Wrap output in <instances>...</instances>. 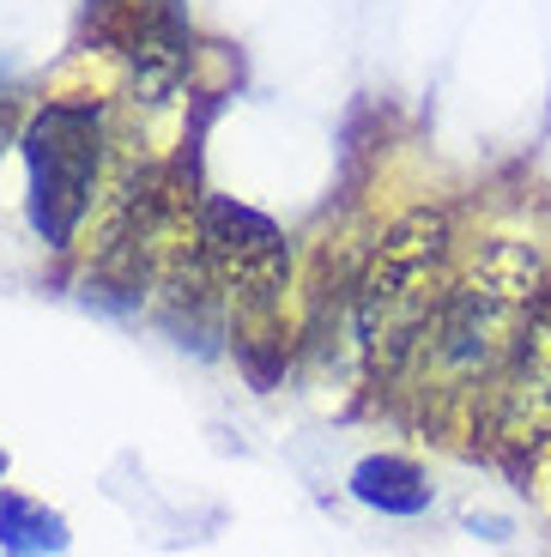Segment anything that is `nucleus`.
<instances>
[{
    "instance_id": "nucleus-1",
    "label": "nucleus",
    "mask_w": 551,
    "mask_h": 557,
    "mask_svg": "<svg viewBox=\"0 0 551 557\" xmlns=\"http://www.w3.org/2000/svg\"><path fill=\"white\" fill-rule=\"evenodd\" d=\"M546 297V261L534 243L491 237L467 267H455L437 321L418 339V358L406 363L394 394H406L413 418L442 443L485 431L491 388L522 339L534 304Z\"/></svg>"
},
{
    "instance_id": "nucleus-2",
    "label": "nucleus",
    "mask_w": 551,
    "mask_h": 557,
    "mask_svg": "<svg viewBox=\"0 0 551 557\" xmlns=\"http://www.w3.org/2000/svg\"><path fill=\"white\" fill-rule=\"evenodd\" d=\"M449 278H455V224L437 207L400 212L352 273L345 339H352L358 370L376 394L400 388L406 363L418 358V339L449 297Z\"/></svg>"
},
{
    "instance_id": "nucleus-3",
    "label": "nucleus",
    "mask_w": 551,
    "mask_h": 557,
    "mask_svg": "<svg viewBox=\"0 0 551 557\" xmlns=\"http://www.w3.org/2000/svg\"><path fill=\"white\" fill-rule=\"evenodd\" d=\"M200 249H207L219 292L231 304L236 358L255 388L285 376V292H291V249L267 212L224 195H200Z\"/></svg>"
},
{
    "instance_id": "nucleus-4",
    "label": "nucleus",
    "mask_w": 551,
    "mask_h": 557,
    "mask_svg": "<svg viewBox=\"0 0 551 557\" xmlns=\"http://www.w3.org/2000/svg\"><path fill=\"white\" fill-rule=\"evenodd\" d=\"M25 152V212L49 249H73L110 188V110L97 98L42 103L19 134Z\"/></svg>"
},
{
    "instance_id": "nucleus-5",
    "label": "nucleus",
    "mask_w": 551,
    "mask_h": 557,
    "mask_svg": "<svg viewBox=\"0 0 551 557\" xmlns=\"http://www.w3.org/2000/svg\"><path fill=\"white\" fill-rule=\"evenodd\" d=\"M479 436L503 455H539L551 443V285L527 315L503 376H497Z\"/></svg>"
},
{
    "instance_id": "nucleus-6",
    "label": "nucleus",
    "mask_w": 551,
    "mask_h": 557,
    "mask_svg": "<svg viewBox=\"0 0 551 557\" xmlns=\"http://www.w3.org/2000/svg\"><path fill=\"white\" fill-rule=\"evenodd\" d=\"M194 30L182 0H139L127 18V85L134 103H170L188 85Z\"/></svg>"
},
{
    "instance_id": "nucleus-7",
    "label": "nucleus",
    "mask_w": 551,
    "mask_h": 557,
    "mask_svg": "<svg viewBox=\"0 0 551 557\" xmlns=\"http://www.w3.org/2000/svg\"><path fill=\"white\" fill-rule=\"evenodd\" d=\"M352 497L382 509V516H425L430 509V479L418 460L400 455H370L352 467Z\"/></svg>"
},
{
    "instance_id": "nucleus-8",
    "label": "nucleus",
    "mask_w": 551,
    "mask_h": 557,
    "mask_svg": "<svg viewBox=\"0 0 551 557\" xmlns=\"http://www.w3.org/2000/svg\"><path fill=\"white\" fill-rule=\"evenodd\" d=\"M0 552L7 557H56V552H68V521L30 497H0Z\"/></svg>"
},
{
    "instance_id": "nucleus-9",
    "label": "nucleus",
    "mask_w": 551,
    "mask_h": 557,
    "mask_svg": "<svg viewBox=\"0 0 551 557\" xmlns=\"http://www.w3.org/2000/svg\"><path fill=\"white\" fill-rule=\"evenodd\" d=\"M110 7H122V0H97V13H110Z\"/></svg>"
},
{
    "instance_id": "nucleus-10",
    "label": "nucleus",
    "mask_w": 551,
    "mask_h": 557,
    "mask_svg": "<svg viewBox=\"0 0 551 557\" xmlns=\"http://www.w3.org/2000/svg\"><path fill=\"white\" fill-rule=\"evenodd\" d=\"M0 139H7V110H0Z\"/></svg>"
},
{
    "instance_id": "nucleus-11",
    "label": "nucleus",
    "mask_w": 551,
    "mask_h": 557,
    "mask_svg": "<svg viewBox=\"0 0 551 557\" xmlns=\"http://www.w3.org/2000/svg\"><path fill=\"white\" fill-rule=\"evenodd\" d=\"M0 473H7V455H0Z\"/></svg>"
}]
</instances>
